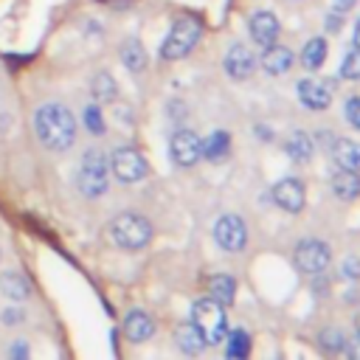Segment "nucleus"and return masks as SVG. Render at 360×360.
<instances>
[{"label":"nucleus","instance_id":"obj_35","mask_svg":"<svg viewBox=\"0 0 360 360\" xmlns=\"http://www.w3.org/2000/svg\"><path fill=\"white\" fill-rule=\"evenodd\" d=\"M352 6H354V0H335V11H340V14L349 11Z\"/></svg>","mask_w":360,"mask_h":360},{"label":"nucleus","instance_id":"obj_22","mask_svg":"<svg viewBox=\"0 0 360 360\" xmlns=\"http://www.w3.org/2000/svg\"><path fill=\"white\" fill-rule=\"evenodd\" d=\"M284 149H287V155H290L295 163H307V160L312 158V152H315V143H312V138H309L304 129H295V132L287 138Z\"/></svg>","mask_w":360,"mask_h":360},{"label":"nucleus","instance_id":"obj_32","mask_svg":"<svg viewBox=\"0 0 360 360\" xmlns=\"http://www.w3.org/2000/svg\"><path fill=\"white\" fill-rule=\"evenodd\" d=\"M343 354H346V360H360V335L343 340Z\"/></svg>","mask_w":360,"mask_h":360},{"label":"nucleus","instance_id":"obj_12","mask_svg":"<svg viewBox=\"0 0 360 360\" xmlns=\"http://www.w3.org/2000/svg\"><path fill=\"white\" fill-rule=\"evenodd\" d=\"M298 98L309 110H326L332 104V90H329V84H323L318 79H301L298 82Z\"/></svg>","mask_w":360,"mask_h":360},{"label":"nucleus","instance_id":"obj_1","mask_svg":"<svg viewBox=\"0 0 360 360\" xmlns=\"http://www.w3.org/2000/svg\"><path fill=\"white\" fill-rule=\"evenodd\" d=\"M34 132L45 149L65 152L76 141V118L65 104L48 101L34 112Z\"/></svg>","mask_w":360,"mask_h":360},{"label":"nucleus","instance_id":"obj_4","mask_svg":"<svg viewBox=\"0 0 360 360\" xmlns=\"http://www.w3.org/2000/svg\"><path fill=\"white\" fill-rule=\"evenodd\" d=\"M222 309L225 307H219L214 298H200V301H194V307H191V323L197 326V332L202 335V340H205V346H214V343H219L222 338H225V332H228V321H225V315H222Z\"/></svg>","mask_w":360,"mask_h":360},{"label":"nucleus","instance_id":"obj_21","mask_svg":"<svg viewBox=\"0 0 360 360\" xmlns=\"http://www.w3.org/2000/svg\"><path fill=\"white\" fill-rule=\"evenodd\" d=\"M174 343H177V349H183L186 354H200L202 349H205V340H202V335L197 332V326L188 321V323H180L177 329H174Z\"/></svg>","mask_w":360,"mask_h":360},{"label":"nucleus","instance_id":"obj_29","mask_svg":"<svg viewBox=\"0 0 360 360\" xmlns=\"http://www.w3.org/2000/svg\"><path fill=\"white\" fill-rule=\"evenodd\" d=\"M343 332L340 329H323L321 332V346L323 349H329V352H340L343 349Z\"/></svg>","mask_w":360,"mask_h":360},{"label":"nucleus","instance_id":"obj_28","mask_svg":"<svg viewBox=\"0 0 360 360\" xmlns=\"http://www.w3.org/2000/svg\"><path fill=\"white\" fill-rule=\"evenodd\" d=\"M340 76H343V79H360V48H354V51H349V53L343 56Z\"/></svg>","mask_w":360,"mask_h":360},{"label":"nucleus","instance_id":"obj_10","mask_svg":"<svg viewBox=\"0 0 360 360\" xmlns=\"http://www.w3.org/2000/svg\"><path fill=\"white\" fill-rule=\"evenodd\" d=\"M273 202L287 211V214H298L307 202V191H304V183L295 180V177H284L273 186Z\"/></svg>","mask_w":360,"mask_h":360},{"label":"nucleus","instance_id":"obj_14","mask_svg":"<svg viewBox=\"0 0 360 360\" xmlns=\"http://www.w3.org/2000/svg\"><path fill=\"white\" fill-rule=\"evenodd\" d=\"M124 335H127V340H132V343H146V340L155 335V321H152L143 309H132V312H127V318H124Z\"/></svg>","mask_w":360,"mask_h":360},{"label":"nucleus","instance_id":"obj_17","mask_svg":"<svg viewBox=\"0 0 360 360\" xmlns=\"http://www.w3.org/2000/svg\"><path fill=\"white\" fill-rule=\"evenodd\" d=\"M332 160H335L340 169L360 172V141L338 138V141L332 143Z\"/></svg>","mask_w":360,"mask_h":360},{"label":"nucleus","instance_id":"obj_7","mask_svg":"<svg viewBox=\"0 0 360 360\" xmlns=\"http://www.w3.org/2000/svg\"><path fill=\"white\" fill-rule=\"evenodd\" d=\"M292 262L301 273L307 276H315V273H323L332 262V250L326 242L321 239H301L295 245V253H292Z\"/></svg>","mask_w":360,"mask_h":360},{"label":"nucleus","instance_id":"obj_25","mask_svg":"<svg viewBox=\"0 0 360 360\" xmlns=\"http://www.w3.org/2000/svg\"><path fill=\"white\" fill-rule=\"evenodd\" d=\"M326 39L323 37H312L307 45H304V51H301V65L307 68V70H318L323 62H326Z\"/></svg>","mask_w":360,"mask_h":360},{"label":"nucleus","instance_id":"obj_24","mask_svg":"<svg viewBox=\"0 0 360 360\" xmlns=\"http://www.w3.org/2000/svg\"><path fill=\"white\" fill-rule=\"evenodd\" d=\"M121 62L127 65V70H132V73H141L143 68H146V51H143V45H141V39H135V37H129L124 45H121Z\"/></svg>","mask_w":360,"mask_h":360},{"label":"nucleus","instance_id":"obj_2","mask_svg":"<svg viewBox=\"0 0 360 360\" xmlns=\"http://www.w3.org/2000/svg\"><path fill=\"white\" fill-rule=\"evenodd\" d=\"M110 236L121 250H141L152 239V222L135 211H124L110 222Z\"/></svg>","mask_w":360,"mask_h":360},{"label":"nucleus","instance_id":"obj_16","mask_svg":"<svg viewBox=\"0 0 360 360\" xmlns=\"http://www.w3.org/2000/svg\"><path fill=\"white\" fill-rule=\"evenodd\" d=\"M332 191H335V197H340V200H357L360 197V174L357 172H352V169H335L332 172Z\"/></svg>","mask_w":360,"mask_h":360},{"label":"nucleus","instance_id":"obj_11","mask_svg":"<svg viewBox=\"0 0 360 360\" xmlns=\"http://www.w3.org/2000/svg\"><path fill=\"white\" fill-rule=\"evenodd\" d=\"M222 68H225V73H228L231 79L242 82V79H248V76L253 73L256 56H253L245 45H231L228 53H225V59H222Z\"/></svg>","mask_w":360,"mask_h":360},{"label":"nucleus","instance_id":"obj_30","mask_svg":"<svg viewBox=\"0 0 360 360\" xmlns=\"http://www.w3.org/2000/svg\"><path fill=\"white\" fill-rule=\"evenodd\" d=\"M346 121H349L354 129H360V96H354V98L346 101Z\"/></svg>","mask_w":360,"mask_h":360},{"label":"nucleus","instance_id":"obj_20","mask_svg":"<svg viewBox=\"0 0 360 360\" xmlns=\"http://www.w3.org/2000/svg\"><path fill=\"white\" fill-rule=\"evenodd\" d=\"M292 65V51L290 48H284V45H267V51L262 53V68L270 73V76H278V73H284L287 68Z\"/></svg>","mask_w":360,"mask_h":360},{"label":"nucleus","instance_id":"obj_31","mask_svg":"<svg viewBox=\"0 0 360 360\" xmlns=\"http://www.w3.org/2000/svg\"><path fill=\"white\" fill-rule=\"evenodd\" d=\"M8 360H31L28 343H25V340H14V343L8 346Z\"/></svg>","mask_w":360,"mask_h":360},{"label":"nucleus","instance_id":"obj_38","mask_svg":"<svg viewBox=\"0 0 360 360\" xmlns=\"http://www.w3.org/2000/svg\"><path fill=\"white\" fill-rule=\"evenodd\" d=\"M276 360H281V357H276Z\"/></svg>","mask_w":360,"mask_h":360},{"label":"nucleus","instance_id":"obj_23","mask_svg":"<svg viewBox=\"0 0 360 360\" xmlns=\"http://www.w3.org/2000/svg\"><path fill=\"white\" fill-rule=\"evenodd\" d=\"M228 343H225V360H248L250 357V335L245 329H233V332H225Z\"/></svg>","mask_w":360,"mask_h":360},{"label":"nucleus","instance_id":"obj_34","mask_svg":"<svg viewBox=\"0 0 360 360\" xmlns=\"http://www.w3.org/2000/svg\"><path fill=\"white\" fill-rule=\"evenodd\" d=\"M346 276H349V278H357V276H360V264H357L354 259L346 262Z\"/></svg>","mask_w":360,"mask_h":360},{"label":"nucleus","instance_id":"obj_26","mask_svg":"<svg viewBox=\"0 0 360 360\" xmlns=\"http://www.w3.org/2000/svg\"><path fill=\"white\" fill-rule=\"evenodd\" d=\"M90 90H93V98H96V101H112V98L118 96V84H115V79H112L107 70H101V73L93 76Z\"/></svg>","mask_w":360,"mask_h":360},{"label":"nucleus","instance_id":"obj_37","mask_svg":"<svg viewBox=\"0 0 360 360\" xmlns=\"http://www.w3.org/2000/svg\"><path fill=\"white\" fill-rule=\"evenodd\" d=\"M357 329H360V318H357Z\"/></svg>","mask_w":360,"mask_h":360},{"label":"nucleus","instance_id":"obj_9","mask_svg":"<svg viewBox=\"0 0 360 360\" xmlns=\"http://www.w3.org/2000/svg\"><path fill=\"white\" fill-rule=\"evenodd\" d=\"M169 155L177 166H194L202 158V141L191 129H177L169 141Z\"/></svg>","mask_w":360,"mask_h":360},{"label":"nucleus","instance_id":"obj_13","mask_svg":"<svg viewBox=\"0 0 360 360\" xmlns=\"http://www.w3.org/2000/svg\"><path fill=\"white\" fill-rule=\"evenodd\" d=\"M250 37L256 45L267 48L278 39V17L273 11H256L250 17Z\"/></svg>","mask_w":360,"mask_h":360},{"label":"nucleus","instance_id":"obj_8","mask_svg":"<svg viewBox=\"0 0 360 360\" xmlns=\"http://www.w3.org/2000/svg\"><path fill=\"white\" fill-rule=\"evenodd\" d=\"M214 239L222 250L228 253H239L248 242V228H245V219L236 217V214H222L214 225Z\"/></svg>","mask_w":360,"mask_h":360},{"label":"nucleus","instance_id":"obj_36","mask_svg":"<svg viewBox=\"0 0 360 360\" xmlns=\"http://www.w3.org/2000/svg\"><path fill=\"white\" fill-rule=\"evenodd\" d=\"M354 48H360V20H357V25H354Z\"/></svg>","mask_w":360,"mask_h":360},{"label":"nucleus","instance_id":"obj_19","mask_svg":"<svg viewBox=\"0 0 360 360\" xmlns=\"http://www.w3.org/2000/svg\"><path fill=\"white\" fill-rule=\"evenodd\" d=\"M231 155V135L225 129H214L205 141H202V158L211 163H222Z\"/></svg>","mask_w":360,"mask_h":360},{"label":"nucleus","instance_id":"obj_18","mask_svg":"<svg viewBox=\"0 0 360 360\" xmlns=\"http://www.w3.org/2000/svg\"><path fill=\"white\" fill-rule=\"evenodd\" d=\"M0 292L11 301H25L31 295V284L20 270H3L0 273Z\"/></svg>","mask_w":360,"mask_h":360},{"label":"nucleus","instance_id":"obj_33","mask_svg":"<svg viewBox=\"0 0 360 360\" xmlns=\"http://www.w3.org/2000/svg\"><path fill=\"white\" fill-rule=\"evenodd\" d=\"M25 321V312L22 309H17V307H8V309H3V323H22Z\"/></svg>","mask_w":360,"mask_h":360},{"label":"nucleus","instance_id":"obj_27","mask_svg":"<svg viewBox=\"0 0 360 360\" xmlns=\"http://www.w3.org/2000/svg\"><path fill=\"white\" fill-rule=\"evenodd\" d=\"M82 121H84V127H87L93 135H101V132H104V115H101L98 104H87Z\"/></svg>","mask_w":360,"mask_h":360},{"label":"nucleus","instance_id":"obj_5","mask_svg":"<svg viewBox=\"0 0 360 360\" xmlns=\"http://www.w3.org/2000/svg\"><path fill=\"white\" fill-rule=\"evenodd\" d=\"M200 31H202V28H200V20H197V17H183V20H177V22L172 25L169 37H166L163 45H160V59H166V62L183 59V56L197 45Z\"/></svg>","mask_w":360,"mask_h":360},{"label":"nucleus","instance_id":"obj_3","mask_svg":"<svg viewBox=\"0 0 360 360\" xmlns=\"http://www.w3.org/2000/svg\"><path fill=\"white\" fill-rule=\"evenodd\" d=\"M76 183H79V191L84 197H101L110 186V160L104 158V152L98 149H87L84 158H82V166H79V174H76Z\"/></svg>","mask_w":360,"mask_h":360},{"label":"nucleus","instance_id":"obj_15","mask_svg":"<svg viewBox=\"0 0 360 360\" xmlns=\"http://www.w3.org/2000/svg\"><path fill=\"white\" fill-rule=\"evenodd\" d=\"M205 290H208V298H214L219 307H231L236 298V278L228 273H217L205 281Z\"/></svg>","mask_w":360,"mask_h":360},{"label":"nucleus","instance_id":"obj_6","mask_svg":"<svg viewBox=\"0 0 360 360\" xmlns=\"http://www.w3.org/2000/svg\"><path fill=\"white\" fill-rule=\"evenodd\" d=\"M110 172H112L115 180H121V183H138V180H143V177L149 174V163H146V158H143L138 149H132V146H118V149L112 152V158H110Z\"/></svg>","mask_w":360,"mask_h":360}]
</instances>
